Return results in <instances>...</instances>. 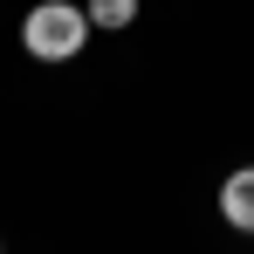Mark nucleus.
<instances>
[{
    "instance_id": "nucleus-3",
    "label": "nucleus",
    "mask_w": 254,
    "mask_h": 254,
    "mask_svg": "<svg viewBox=\"0 0 254 254\" xmlns=\"http://www.w3.org/2000/svg\"><path fill=\"white\" fill-rule=\"evenodd\" d=\"M83 7H89V28H110V35L137 21V0H83Z\"/></svg>"
},
{
    "instance_id": "nucleus-1",
    "label": "nucleus",
    "mask_w": 254,
    "mask_h": 254,
    "mask_svg": "<svg viewBox=\"0 0 254 254\" xmlns=\"http://www.w3.org/2000/svg\"><path fill=\"white\" fill-rule=\"evenodd\" d=\"M83 42H89V7H76V0H35L21 21V48L35 62H76Z\"/></svg>"
},
{
    "instance_id": "nucleus-2",
    "label": "nucleus",
    "mask_w": 254,
    "mask_h": 254,
    "mask_svg": "<svg viewBox=\"0 0 254 254\" xmlns=\"http://www.w3.org/2000/svg\"><path fill=\"white\" fill-rule=\"evenodd\" d=\"M220 220L241 227V234H254V165H241L227 186H220Z\"/></svg>"
}]
</instances>
